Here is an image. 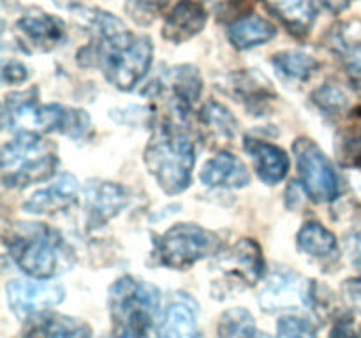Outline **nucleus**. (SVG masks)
Returning <instances> with one entry per match:
<instances>
[{
  "label": "nucleus",
  "instance_id": "nucleus-30",
  "mask_svg": "<svg viewBox=\"0 0 361 338\" xmlns=\"http://www.w3.org/2000/svg\"><path fill=\"white\" fill-rule=\"evenodd\" d=\"M28 73H27V67L23 63L16 62H7L4 63V69H2V80L4 83H21V81L27 80Z\"/></svg>",
  "mask_w": 361,
  "mask_h": 338
},
{
  "label": "nucleus",
  "instance_id": "nucleus-19",
  "mask_svg": "<svg viewBox=\"0 0 361 338\" xmlns=\"http://www.w3.org/2000/svg\"><path fill=\"white\" fill-rule=\"evenodd\" d=\"M267 9L295 35H305L316 21L312 0H264Z\"/></svg>",
  "mask_w": 361,
  "mask_h": 338
},
{
  "label": "nucleus",
  "instance_id": "nucleus-21",
  "mask_svg": "<svg viewBox=\"0 0 361 338\" xmlns=\"http://www.w3.org/2000/svg\"><path fill=\"white\" fill-rule=\"evenodd\" d=\"M23 338H92L90 327L66 315L41 319L27 331Z\"/></svg>",
  "mask_w": 361,
  "mask_h": 338
},
{
  "label": "nucleus",
  "instance_id": "nucleus-16",
  "mask_svg": "<svg viewBox=\"0 0 361 338\" xmlns=\"http://www.w3.org/2000/svg\"><path fill=\"white\" fill-rule=\"evenodd\" d=\"M78 199V180L71 175H62L46 189L37 190L27 203L23 210L34 215H48L66 210Z\"/></svg>",
  "mask_w": 361,
  "mask_h": 338
},
{
  "label": "nucleus",
  "instance_id": "nucleus-3",
  "mask_svg": "<svg viewBox=\"0 0 361 338\" xmlns=\"http://www.w3.org/2000/svg\"><path fill=\"white\" fill-rule=\"evenodd\" d=\"M161 296L154 285L123 277L111 287L113 338H150Z\"/></svg>",
  "mask_w": 361,
  "mask_h": 338
},
{
  "label": "nucleus",
  "instance_id": "nucleus-2",
  "mask_svg": "<svg viewBox=\"0 0 361 338\" xmlns=\"http://www.w3.org/2000/svg\"><path fill=\"white\" fill-rule=\"evenodd\" d=\"M194 162V143L185 130L169 122L155 127L145 150V164L166 194H180L190 185Z\"/></svg>",
  "mask_w": 361,
  "mask_h": 338
},
{
  "label": "nucleus",
  "instance_id": "nucleus-28",
  "mask_svg": "<svg viewBox=\"0 0 361 338\" xmlns=\"http://www.w3.org/2000/svg\"><path fill=\"white\" fill-rule=\"evenodd\" d=\"M314 101L326 111H341L348 106V95L338 87L326 84L314 94Z\"/></svg>",
  "mask_w": 361,
  "mask_h": 338
},
{
  "label": "nucleus",
  "instance_id": "nucleus-24",
  "mask_svg": "<svg viewBox=\"0 0 361 338\" xmlns=\"http://www.w3.org/2000/svg\"><path fill=\"white\" fill-rule=\"evenodd\" d=\"M219 338H257L256 320L245 308H231L222 313Z\"/></svg>",
  "mask_w": 361,
  "mask_h": 338
},
{
  "label": "nucleus",
  "instance_id": "nucleus-26",
  "mask_svg": "<svg viewBox=\"0 0 361 338\" xmlns=\"http://www.w3.org/2000/svg\"><path fill=\"white\" fill-rule=\"evenodd\" d=\"M277 338H316V327L302 317L286 315L279 320Z\"/></svg>",
  "mask_w": 361,
  "mask_h": 338
},
{
  "label": "nucleus",
  "instance_id": "nucleus-23",
  "mask_svg": "<svg viewBox=\"0 0 361 338\" xmlns=\"http://www.w3.org/2000/svg\"><path fill=\"white\" fill-rule=\"evenodd\" d=\"M274 65L281 74L298 81L309 80L319 69V62L314 56L302 51L279 53L274 58Z\"/></svg>",
  "mask_w": 361,
  "mask_h": 338
},
{
  "label": "nucleus",
  "instance_id": "nucleus-6",
  "mask_svg": "<svg viewBox=\"0 0 361 338\" xmlns=\"http://www.w3.org/2000/svg\"><path fill=\"white\" fill-rule=\"evenodd\" d=\"M221 239L215 232L194 224H176L159 238L155 254L164 266L185 270L197 261L217 254Z\"/></svg>",
  "mask_w": 361,
  "mask_h": 338
},
{
  "label": "nucleus",
  "instance_id": "nucleus-31",
  "mask_svg": "<svg viewBox=\"0 0 361 338\" xmlns=\"http://www.w3.org/2000/svg\"><path fill=\"white\" fill-rule=\"evenodd\" d=\"M330 338H361V331L358 330V326H356L351 317H344L334 327V331L330 333Z\"/></svg>",
  "mask_w": 361,
  "mask_h": 338
},
{
  "label": "nucleus",
  "instance_id": "nucleus-17",
  "mask_svg": "<svg viewBox=\"0 0 361 338\" xmlns=\"http://www.w3.org/2000/svg\"><path fill=\"white\" fill-rule=\"evenodd\" d=\"M16 28L30 44L39 49H51L59 44L66 34L62 20L48 13H27L16 21Z\"/></svg>",
  "mask_w": 361,
  "mask_h": 338
},
{
  "label": "nucleus",
  "instance_id": "nucleus-14",
  "mask_svg": "<svg viewBox=\"0 0 361 338\" xmlns=\"http://www.w3.org/2000/svg\"><path fill=\"white\" fill-rule=\"evenodd\" d=\"M245 151L254 162L257 176L268 185L282 182L289 171V157L281 146L256 137H245Z\"/></svg>",
  "mask_w": 361,
  "mask_h": 338
},
{
  "label": "nucleus",
  "instance_id": "nucleus-27",
  "mask_svg": "<svg viewBox=\"0 0 361 338\" xmlns=\"http://www.w3.org/2000/svg\"><path fill=\"white\" fill-rule=\"evenodd\" d=\"M168 0H127L126 9L137 23H148L157 16L159 11L164 7Z\"/></svg>",
  "mask_w": 361,
  "mask_h": 338
},
{
  "label": "nucleus",
  "instance_id": "nucleus-7",
  "mask_svg": "<svg viewBox=\"0 0 361 338\" xmlns=\"http://www.w3.org/2000/svg\"><path fill=\"white\" fill-rule=\"evenodd\" d=\"M293 150L296 155V165L302 187L314 203H330L338 196V176L330 158L323 154L312 139L300 137Z\"/></svg>",
  "mask_w": 361,
  "mask_h": 338
},
{
  "label": "nucleus",
  "instance_id": "nucleus-5",
  "mask_svg": "<svg viewBox=\"0 0 361 338\" xmlns=\"http://www.w3.org/2000/svg\"><path fill=\"white\" fill-rule=\"evenodd\" d=\"M59 165L55 144L39 134H18L2 148V182L6 187L32 185L51 178Z\"/></svg>",
  "mask_w": 361,
  "mask_h": 338
},
{
  "label": "nucleus",
  "instance_id": "nucleus-13",
  "mask_svg": "<svg viewBox=\"0 0 361 338\" xmlns=\"http://www.w3.org/2000/svg\"><path fill=\"white\" fill-rule=\"evenodd\" d=\"M127 190L118 183H95L88 187L85 194V211L87 222L92 227L106 224L109 218L115 217L127 204Z\"/></svg>",
  "mask_w": 361,
  "mask_h": 338
},
{
  "label": "nucleus",
  "instance_id": "nucleus-15",
  "mask_svg": "<svg viewBox=\"0 0 361 338\" xmlns=\"http://www.w3.org/2000/svg\"><path fill=\"white\" fill-rule=\"evenodd\" d=\"M200 178L208 187L242 189V187L249 185L250 173L243 161H240L236 155L222 151L204 164Z\"/></svg>",
  "mask_w": 361,
  "mask_h": 338
},
{
  "label": "nucleus",
  "instance_id": "nucleus-11",
  "mask_svg": "<svg viewBox=\"0 0 361 338\" xmlns=\"http://www.w3.org/2000/svg\"><path fill=\"white\" fill-rule=\"evenodd\" d=\"M161 88L173 111L178 113L180 118H185L201 95V76L190 65L175 67L166 76V81H162Z\"/></svg>",
  "mask_w": 361,
  "mask_h": 338
},
{
  "label": "nucleus",
  "instance_id": "nucleus-34",
  "mask_svg": "<svg viewBox=\"0 0 361 338\" xmlns=\"http://www.w3.org/2000/svg\"><path fill=\"white\" fill-rule=\"evenodd\" d=\"M348 292H349V296H351V299L353 301L356 303V305L360 306L361 308V282H353V280H349V284H348Z\"/></svg>",
  "mask_w": 361,
  "mask_h": 338
},
{
  "label": "nucleus",
  "instance_id": "nucleus-1",
  "mask_svg": "<svg viewBox=\"0 0 361 338\" xmlns=\"http://www.w3.org/2000/svg\"><path fill=\"white\" fill-rule=\"evenodd\" d=\"M104 73L106 80L118 90H133L148 73L154 46L147 35H134L127 28L95 41L85 49Z\"/></svg>",
  "mask_w": 361,
  "mask_h": 338
},
{
  "label": "nucleus",
  "instance_id": "nucleus-32",
  "mask_svg": "<svg viewBox=\"0 0 361 338\" xmlns=\"http://www.w3.org/2000/svg\"><path fill=\"white\" fill-rule=\"evenodd\" d=\"M314 6L321 7V9L328 11L331 14H338L342 11H345L351 4V0H312Z\"/></svg>",
  "mask_w": 361,
  "mask_h": 338
},
{
  "label": "nucleus",
  "instance_id": "nucleus-18",
  "mask_svg": "<svg viewBox=\"0 0 361 338\" xmlns=\"http://www.w3.org/2000/svg\"><path fill=\"white\" fill-rule=\"evenodd\" d=\"M161 338H201L196 306L185 294L173 299L162 315Z\"/></svg>",
  "mask_w": 361,
  "mask_h": 338
},
{
  "label": "nucleus",
  "instance_id": "nucleus-8",
  "mask_svg": "<svg viewBox=\"0 0 361 338\" xmlns=\"http://www.w3.org/2000/svg\"><path fill=\"white\" fill-rule=\"evenodd\" d=\"M62 285L51 282H35L13 278L7 284V299L18 317H27L41 310L56 306L63 299Z\"/></svg>",
  "mask_w": 361,
  "mask_h": 338
},
{
  "label": "nucleus",
  "instance_id": "nucleus-22",
  "mask_svg": "<svg viewBox=\"0 0 361 338\" xmlns=\"http://www.w3.org/2000/svg\"><path fill=\"white\" fill-rule=\"evenodd\" d=\"M296 243L305 254L314 257H328L337 252V238L317 222H307L296 236Z\"/></svg>",
  "mask_w": 361,
  "mask_h": 338
},
{
  "label": "nucleus",
  "instance_id": "nucleus-29",
  "mask_svg": "<svg viewBox=\"0 0 361 338\" xmlns=\"http://www.w3.org/2000/svg\"><path fill=\"white\" fill-rule=\"evenodd\" d=\"M344 65L351 80L361 84V44L344 53Z\"/></svg>",
  "mask_w": 361,
  "mask_h": 338
},
{
  "label": "nucleus",
  "instance_id": "nucleus-25",
  "mask_svg": "<svg viewBox=\"0 0 361 338\" xmlns=\"http://www.w3.org/2000/svg\"><path fill=\"white\" fill-rule=\"evenodd\" d=\"M200 118L203 127H207L210 130L212 136L231 139L236 130L235 116L229 113V109H226L219 102H208V104H204L203 109L200 111Z\"/></svg>",
  "mask_w": 361,
  "mask_h": 338
},
{
  "label": "nucleus",
  "instance_id": "nucleus-35",
  "mask_svg": "<svg viewBox=\"0 0 361 338\" xmlns=\"http://www.w3.org/2000/svg\"><path fill=\"white\" fill-rule=\"evenodd\" d=\"M353 261L361 270V234L356 236L355 243H353Z\"/></svg>",
  "mask_w": 361,
  "mask_h": 338
},
{
  "label": "nucleus",
  "instance_id": "nucleus-9",
  "mask_svg": "<svg viewBox=\"0 0 361 338\" xmlns=\"http://www.w3.org/2000/svg\"><path fill=\"white\" fill-rule=\"evenodd\" d=\"M219 257L215 261L219 268L233 277L245 280L247 284H254L263 275L264 261L259 245L252 239L245 238L236 242L224 252L219 250Z\"/></svg>",
  "mask_w": 361,
  "mask_h": 338
},
{
  "label": "nucleus",
  "instance_id": "nucleus-4",
  "mask_svg": "<svg viewBox=\"0 0 361 338\" xmlns=\"http://www.w3.org/2000/svg\"><path fill=\"white\" fill-rule=\"evenodd\" d=\"M7 243L20 270L41 280L60 273L63 261L71 256L60 232L42 224H25Z\"/></svg>",
  "mask_w": 361,
  "mask_h": 338
},
{
  "label": "nucleus",
  "instance_id": "nucleus-20",
  "mask_svg": "<svg viewBox=\"0 0 361 338\" xmlns=\"http://www.w3.org/2000/svg\"><path fill=\"white\" fill-rule=\"evenodd\" d=\"M277 35V28L263 16L249 14L238 18L228 27V39L236 49H250L267 44Z\"/></svg>",
  "mask_w": 361,
  "mask_h": 338
},
{
  "label": "nucleus",
  "instance_id": "nucleus-33",
  "mask_svg": "<svg viewBox=\"0 0 361 338\" xmlns=\"http://www.w3.org/2000/svg\"><path fill=\"white\" fill-rule=\"evenodd\" d=\"M344 155L349 157L351 164H361V137H355L345 144Z\"/></svg>",
  "mask_w": 361,
  "mask_h": 338
},
{
  "label": "nucleus",
  "instance_id": "nucleus-12",
  "mask_svg": "<svg viewBox=\"0 0 361 338\" xmlns=\"http://www.w3.org/2000/svg\"><path fill=\"white\" fill-rule=\"evenodd\" d=\"M207 20L208 13L200 2L180 0L166 16L162 37L169 42H175V44H182V42L196 37L204 28Z\"/></svg>",
  "mask_w": 361,
  "mask_h": 338
},
{
  "label": "nucleus",
  "instance_id": "nucleus-10",
  "mask_svg": "<svg viewBox=\"0 0 361 338\" xmlns=\"http://www.w3.org/2000/svg\"><path fill=\"white\" fill-rule=\"evenodd\" d=\"M310 299V285L293 273H275L261 292V306L270 312L282 308H296Z\"/></svg>",
  "mask_w": 361,
  "mask_h": 338
}]
</instances>
